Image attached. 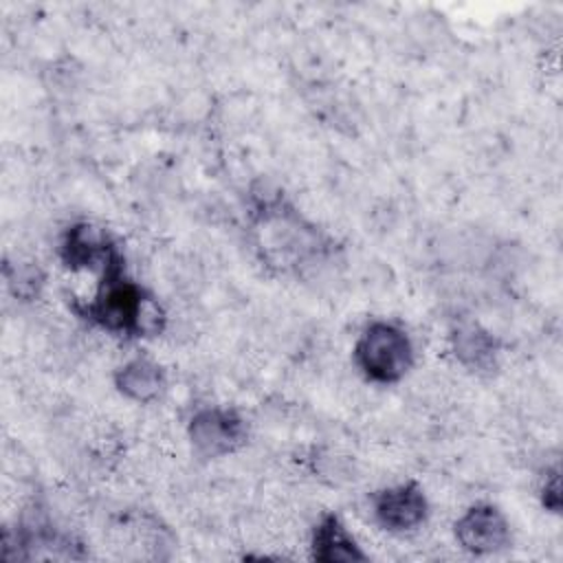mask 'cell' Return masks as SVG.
I'll use <instances>...</instances> for the list:
<instances>
[{"label": "cell", "mask_w": 563, "mask_h": 563, "mask_svg": "<svg viewBox=\"0 0 563 563\" xmlns=\"http://www.w3.org/2000/svg\"><path fill=\"white\" fill-rule=\"evenodd\" d=\"M84 312L103 330L125 336L156 334L163 328L161 308L125 275L123 262L101 273L99 288Z\"/></svg>", "instance_id": "cell-1"}, {"label": "cell", "mask_w": 563, "mask_h": 563, "mask_svg": "<svg viewBox=\"0 0 563 563\" xmlns=\"http://www.w3.org/2000/svg\"><path fill=\"white\" fill-rule=\"evenodd\" d=\"M356 367L374 383H398L413 365L409 334L391 321H372L354 345Z\"/></svg>", "instance_id": "cell-2"}, {"label": "cell", "mask_w": 563, "mask_h": 563, "mask_svg": "<svg viewBox=\"0 0 563 563\" xmlns=\"http://www.w3.org/2000/svg\"><path fill=\"white\" fill-rule=\"evenodd\" d=\"M194 451L202 457H222L246 442V422L227 407L198 409L187 427Z\"/></svg>", "instance_id": "cell-3"}, {"label": "cell", "mask_w": 563, "mask_h": 563, "mask_svg": "<svg viewBox=\"0 0 563 563\" xmlns=\"http://www.w3.org/2000/svg\"><path fill=\"white\" fill-rule=\"evenodd\" d=\"M62 260L70 268H90L103 273L106 268L123 262L121 251L110 240V235L103 229L92 227L90 222H77L73 224L59 246Z\"/></svg>", "instance_id": "cell-4"}, {"label": "cell", "mask_w": 563, "mask_h": 563, "mask_svg": "<svg viewBox=\"0 0 563 563\" xmlns=\"http://www.w3.org/2000/svg\"><path fill=\"white\" fill-rule=\"evenodd\" d=\"M460 545L473 554H493L510 545V523L493 504H475L455 521Z\"/></svg>", "instance_id": "cell-5"}, {"label": "cell", "mask_w": 563, "mask_h": 563, "mask_svg": "<svg viewBox=\"0 0 563 563\" xmlns=\"http://www.w3.org/2000/svg\"><path fill=\"white\" fill-rule=\"evenodd\" d=\"M376 521L389 532H409L418 528L429 510L427 497L416 482L383 488L372 499Z\"/></svg>", "instance_id": "cell-6"}, {"label": "cell", "mask_w": 563, "mask_h": 563, "mask_svg": "<svg viewBox=\"0 0 563 563\" xmlns=\"http://www.w3.org/2000/svg\"><path fill=\"white\" fill-rule=\"evenodd\" d=\"M455 358L473 372H490L499 358V341L486 328L473 321L457 323L451 334Z\"/></svg>", "instance_id": "cell-7"}, {"label": "cell", "mask_w": 563, "mask_h": 563, "mask_svg": "<svg viewBox=\"0 0 563 563\" xmlns=\"http://www.w3.org/2000/svg\"><path fill=\"white\" fill-rule=\"evenodd\" d=\"M312 559L321 563H354L365 561L367 554L358 548L354 537L336 515H323L312 532Z\"/></svg>", "instance_id": "cell-8"}, {"label": "cell", "mask_w": 563, "mask_h": 563, "mask_svg": "<svg viewBox=\"0 0 563 563\" xmlns=\"http://www.w3.org/2000/svg\"><path fill=\"white\" fill-rule=\"evenodd\" d=\"M114 385L130 400L152 402L165 391L167 378L156 361L147 356H136L117 369Z\"/></svg>", "instance_id": "cell-9"}, {"label": "cell", "mask_w": 563, "mask_h": 563, "mask_svg": "<svg viewBox=\"0 0 563 563\" xmlns=\"http://www.w3.org/2000/svg\"><path fill=\"white\" fill-rule=\"evenodd\" d=\"M7 282H9L11 290L24 299L35 297L40 292V288L44 286V277H42L40 268L33 264H18L13 268H7Z\"/></svg>", "instance_id": "cell-10"}, {"label": "cell", "mask_w": 563, "mask_h": 563, "mask_svg": "<svg viewBox=\"0 0 563 563\" xmlns=\"http://www.w3.org/2000/svg\"><path fill=\"white\" fill-rule=\"evenodd\" d=\"M543 506L552 512H559L561 508V479H559V468H552L545 475L543 484Z\"/></svg>", "instance_id": "cell-11"}]
</instances>
